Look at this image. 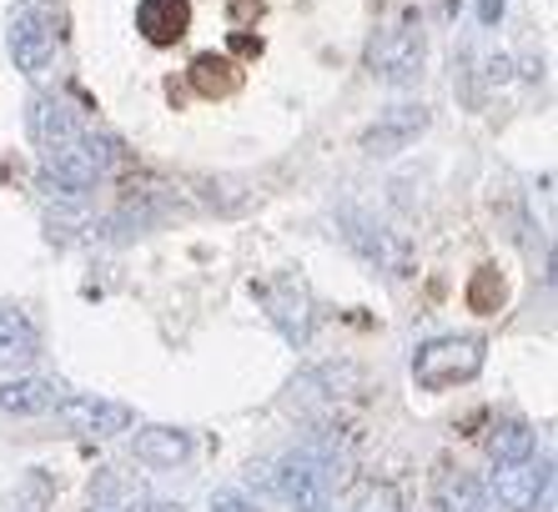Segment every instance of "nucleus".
Wrapping results in <instances>:
<instances>
[{"mask_svg":"<svg viewBox=\"0 0 558 512\" xmlns=\"http://www.w3.org/2000/svg\"><path fill=\"white\" fill-rule=\"evenodd\" d=\"M106 167H111L106 142L96 131L81 126L76 136H65L51 151H40V186L51 196H61V202H76L81 192H92L96 181L106 176Z\"/></svg>","mask_w":558,"mask_h":512,"instance_id":"obj_1","label":"nucleus"},{"mask_svg":"<svg viewBox=\"0 0 558 512\" xmlns=\"http://www.w3.org/2000/svg\"><path fill=\"white\" fill-rule=\"evenodd\" d=\"M488 362V342L468 332H448V337H428L413 352V382L423 392H453L458 382H473Z\"/></svg>","mask_w":558,"mask_h":512,"instance_id":"obj_2","label":"nucleus"},{"mask_svg":"<svg viewBox=\"0 0 558 512\" xmlns=\"http://www.w3.org/2000/svg\"><path fill=\"white\" fill-rule=\"evenodd\" d=\"M277 492L292 512H332V473L327 458H317L312 448H292L272 473Z\"/></svg>","mask_w":558,"mask_h":512,"instance_id":"obj_3","label":"nucleus"},{"mask_svg":"<svg viewBox=\"0 0 558 512\" xmlns=\"http://www.w3.org/2000/svg\"><path fill=\"white\" fill-rule=\"evenodd\" d=\"M423 61H428V40H423V26L403 21V26L377 31L373 46H367V71L388 86H413L423 76Z\"/></svg>","mask_w":558,"mask_h":512,"instance_id":"obj_4","label":"nucleus"},{"mask_svg":"<svg viewBox=\"0 0 558 512\" xmlns=\"http://www.w3.org/2000/svg\"><path fill=\"white\" fill-rule=\"evenodd\" d=\"M548 483H554V462L519 458V462H498L483 492H488V502H494L498 512H533L548 498Z\"/></svg>","mask_w":558,"mask_h":512,"instance_id":"obj_5","label":"nucleus"},{"mask_svg":"<svg viewBox=\"0 0 558 512\" xmlns=\"http://www.w3.org/2000/svg\"><path fill=\"white\" fill-rule=\"evenodd\" d=\"M56 423L65 427L71 437H86V442H106L117 432H131L136 412L126 402H111V398H92V392H76V398H61L56 402Z\"/></svg>","mask_w":558,"mask_h":512,"instance_id":"obj_6","label":"nucleus"},{"mask_svg":"<svg viewBox=\"0 0 558 512\" xmlns=\"http://www.w3.org/2000/svg\"><path fill=\"white\" fill-rule=\"evenodd\" d=\"M5 51H11L15 71L40 76V71L56 61V21L40 11V5L11 11V21H5Z\"/></svg>","mask_w":558,"mask_h":512,"instance_id":"obj_7","label":"nucleus"},{"mask_svg":"<svg viewBox=\"0 0 558 512\" xmlns=\"http://www.w3.org/2000/svg\"><path fill=\"white\" fill-rule=\"evenodd\" d=\"M342 236L352 242V252H363L367 261H373L377 271H388V277H408V242L398 236V231H388L377 217H367V211H342Z\"/></svg>","mask_w":558,"mask_h":512,"instance_id":"obj_8","label":"nucleus"},{"mask_svg":"<svg viewBox=\"0 0 558 512\" xmlns=\"http://www.w3.org/2000/svg\"><path fill=\"white\" fill-rule=\"evenodd\" d=\"M252 296H257L262 307H267L272 327L292 346H302L312 337V296H307V287H302L298 277H272V282L252 287Z\"/></svg>","mask_w":558,"mask_h":512,"instance_id":"obj_9","label":"nucleus"},{"mask_svg":"<svg viewBox=\"0 0 558 512\" xmlns=\"http://www.w3.org/2000/svg\"><path fill=\"white\" fill-rule=\"evenodd\" d=\"M433 126V111L423 101H398L388 111H377V121L363 131V151L367 156H398Z\"/></svg>","mask_w":558,"mask_h":512,"instance_id":"obj_10","label":"nucleus"},{"mask_svg":"<svg viewBox=\"0 0 558 512\" xmlns=\"http://www.w3.org/2000/svg\"><path fill=\"white\" fill-rule=\"evenodd\" d=\"M196 452V437L186 427H171V423H146L136 427L131 437V458L151 467V473H171V467H182L186 458Z\"/></svg>","mask_w":558,"mask_h":512,"instance_id":"obj_11","label":"nucleus"},{"mask_svg":"<svg viewBox=\"0 0 558 512\" xmlns=\"http://www.w3.org/2000/svg\"><path fill=\"white\" fill-rule=\"evenodd\" d=\"M81 131V115L76 106L65 101V96H56V90H36L26 106V136L40 146V151H51L56 142H65V136H76Z\"/></svg>","mask_w":558,"mask_h":512,"instance_id":"obj_12","label":"nucleus"},{"mask_svg":"<svg viewBox=\"0 0 558 512\" xmlns=\"http://www.w3.org/2000/svg\"><path fill=\"white\" fill-rule=\"evenodd\" d=\"M61 402V387L51 377H5L0 382V412L5 417H36Z\"/></svg>","mask_w":558,"mask_h":512,"instance_id":"obj_13","label":"nucleus"},{"mask_svg":"<svg viewBox=\"0 0 558 512\" xmlns=\"http://www.w3.org/2000/svg\"><path fill=\"white\" fill-rule=\"evenodd\" d=\"M40 352V327L21 307H0V371L26 367Z\"/></svg>","mask_w":558,"mask_h":512,"instance_id":"obj_14","label":"nucleus"},{"mask_svg":"<svg viewBox=\"0 0 558 512\" xmlns=\"http://www.w3.org/2000/svg\"><path fill=\"white\" fill-rule=\"evenodd\" d=\"M136 26L151 46H171V40H182L186 26H192V5L186 0H142L136 5Z\"/></svg>","mask_w":558,"mask_h":512,"instance_id":"obj_15","label":"nucleus"},{"mask_svg":"<svg viewBox=\"0 0 558 512\" xmlns=\"http://www.w3.org/2000/svg\"><path fill=\"white\" fill-rule=\"evenodd\" d=\"M438 502H442V512H483V508H488V492H483L478 477L448 473L438 483Z\"/></svg>","mask_w":558,"mask_h":512,"instance_id":"obj_16","label":"nucleus"},{"mask_svg":"<svg viewBox=\"0 0 558 512\" xmlns=\"http://www.w3.org/2000/svg\"><path fill=\"white\" fill-rule=\"evenodd\" d=\"M533 427L529 423H498L488 432V458L494 462H519V458H533Z\"/></svg>","mask_w":558,"mask_h":512,"instance_id":"obj_17","label":"nucleus"},{"mask_svg":"<svg viewBox=\"0 0 558 512\" xmlns=\"http://www.w3.org/2000/svg\"><path fill=\"white\" fill-rule=\"evenodd\" d=\"M207 512H257L247 502V492H236V487H217L207 498Z\"/></svg>","mask_w":558,"mask_h":512,"instance_id":"obj_18","label":"nucleus"},{"mask_svg":"<svg viewBox=\"0 0 558 512\" xmlns=\"http://www.w3.org/2000/svg\"><path fill=\"white\" fill-rule=\"evenodd\" d=\"M352 512H398V498H392L388 487H367L363 498H357V508Z\"/></svg>","mask_w":558,"mask_h":512,"instance_id":"obj_19","label":"nucleus"},{"mask_svg":"<svg viewBox=\"0 0 558 512\" xmlns=\"http://www.w3.org/2000/svg\"><path fill=\"white\" fill-rule=\"evenodd\" d=\"M504 15V0H483V21H498Z\"/></svg>","mask_w":558,"mask_h":512,"instance_id":"obj_20","label":"nucleus"},{"mask_svg":"<svg viewBox=\"0 0 558 512\" xmlns=\"http://www.w3.org/2000/svg\"><path fill=\"white\" fill-rule=\"evenodd\" d=\"M146 512H186V508H182V502H151Z\"/></svg>","mask_w":558,"mask_h":512,"instance_id":"obj_21","label":"nucleus"}]
</instances>
